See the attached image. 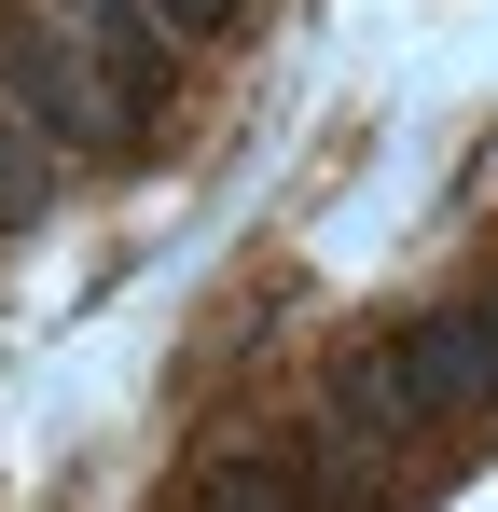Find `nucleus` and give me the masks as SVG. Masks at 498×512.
Here are the masks:
<instances>
[{"mask_svg": "<svg viewBox=\"0 0 498 512\" xmlns=\"http://www.w3.org/2000/svg\"><path fill=\"white\" fill-rule=\"evenodd\" d=\"M0 97H14V125L56 139V153H125V139H139V97L111 84L42 0H0Z\"/></svg>", "mask_w": 498, "mask_h": 512, "instance_id": "1", "label": "nucleus"}, {"mask_svg": "<svg viewBox=\"0 0 498 512\" xmlns=\"http://www.w3.org/2000/svg\"><path fill=\"white\" fill-rule=\"evenodd\" d=\"M402 388H415V416H485L498 402V277L402 333Z\"/></svg>", "mask_w": 498, "mask_h": 512, "instance_id": "2", "label": "nucleus"}, {"mask_svg": "<svg viewBox=\"0 0 498 512\" xmlns=\"http://www.w3.org/2000/svg\"><path fill=\"white\" fill-rule=\"evenodd\" d=\"M42 14H56L83 56H97L111 84L139 97V111H166V70H180V42H166V14H153V0H42Z\"/></svg>", "mask_w": 498, "mask_h": 512, "instance_id": "3", "label": "nucleus"}, {"mask_svg": "<svg viewBox=\"0 0 498 512\" xmlns=\"http://www.w3.org/2000/svg\"><path fill=\"white\" fill-rule=\"evenodd\" d=\"M180 512H319V499H305V457L236 443V457H208V471H194V499H180Z\"/></svg>", "mask_w": 498, "mask_h": 512, "instance_id": "4", "label": "nucleus"}, {"mask_svg": "<svg viewBox=\"0 0 498 512\" xmlns=\"http://www.w3.org/2000/svg\"><path fill=\"white\" fill-rule=\"evenodd\" d=\"M153 14H166V42H222L249 0H153Z\"/></svg>", "mask_w": 498, "mask_h": 512, "instance_id": "5", "label": "nucleus"}]
</instances>
